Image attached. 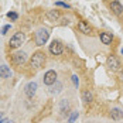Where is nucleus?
I'll return each mask as SVG.
<instances>
[{
	"label": "nucleus",
	"instance_id": "1",
	"mask_svg": "<svg viewBox=\"0 0 123 123\" xmlns=\"http://www.w3.org/2000/svg\"><path fill=\"white\" fill-rule=\"evenodd\" d=\"M44 62H45V55H44V52L37 51V52H34L33 57H31L30 67L34 68V69H38V68H41V67L44 65Z\"/></svg>",
	"mask_w": 123,
	"mask_h": 123
},
{
	"label": "nucleus",
	"instance_id": "2",
	"mask_svg": "<svg viewBox=\"0 0 123 123\" xmlns=\"http://www.w3.org/2000/svg\"><path fill=\"white\" fill-rule=\"evenodd\" d=\"M49 38V31L48 28H40L36 33V44L37 45H44Z\"/></svg>",
	"mask_w": 123,
	"mask_h": 123
},
{
	"label": "nucleus",
	"instance_id": "3",
	"mask_svg": "<svg viewBox=\"0 0 123 123\" xmlns=\"http://www.w3.org/2000/svg\"><path fill=\"white\" fill-rule=\"evenodd\" d=\"M24 40H25L24 33H16V34L10 38L9 45H10V48H18V47L24 43Z\"/></svg>",
	"mask_w": 123,
	"mask_h": 123
},
{
	"label": "nucleus",
	"instance_id": "4",
	"mask_svg": "<svg viewBox=\"0 0 123 123\" xmlns=\"http://www.w3.org/2000/svg\"><path fill=\"white\" fill-rule=\"evenodd\" d=\"M57 82V72L54 71V69H49V71H47L45 72V75H44V84L45 85H54Z\"/></svg>",
	"mask_w": 123,
	"mask_h": 123
},
{
	"label": "nucleus",
	"instance_id": "5",
	"mask_svg": "<svg viewBox=\"0 0 123 123\" xmlns=\"http://www.w3.org/2000/svg\"><path fill=\"white\" fill-rule=\"evenodd\" d=\"M62 51H64V48H62V44L60 43V41H52L51 43V45H49V52L52 54V55H61Z\"/></svg>",
	"mask_w": 123,
	"mask_h": 123
},
{
	"label": "nucleus",
	"instance_id": "6",
	"mask_svg": "<svg viewBox=\"0 0 123 123\" xmlns=\"http://www.w3.org/2000/svg\"><path fill=\"white\" fill-rule=\"evenodd\" d=\"M36 91H37V82H34V81H31V82H28L24 88V93L28 96V98H33L34 96V93H36Z\"/></svg>",
	"mask_w": 123,
	"mask_h": 123
},
{
	"label": "nucleus",
	"instance_id": "7",
	"mask_svg": "<svg viewBox=\"0 0 123 123\" xmlns=\"http://www.w3.org/2000/svg\"><path fill=\"white\" fill-rule=\"evenodd\" d=\"M108 67L111 68L112 71H119L120 69V61L115 57V55H111L108 58Z\"/></svg>",
	"mask_w": 123,
	"mask_h": 123
},
{
	"label": "nucleus",
	"instance_id": "8",
	"mask_svg": "<svg viewBox=\"0 0 123 123\" xmlns=\"http://www.w3.org/2000/svg\"><path fill=\"white\" fill-rule=\"evenodd\" d=\"M12 60H13V62H14L16 65H21V64L25 61V52H23V51L14 52V54L12 55Z\"/></svg>",
	"mask_w": 123,
	"mask_h": 123
},
{
	"label": "nucleus",
	"instance_id": "9",
	"mask_svg": "<svg viewBox=\"0 0 123 123\" xmlns=\"http://www.w3.org/2000/svg\"><path fill=\"white\" fill-rule=\"evenodd\" d=\"M69 109H71V105L67 99H62L60 102V112H61V116H67L69 113Z\"/></svg>",
	"mask_w": 123,
	"mask_h": 123
},
{
	"label": "nucleus",
	"instance_id": "10",
	"mask_svg": "<svg viewBox=\"0 0 123 123\" xmlns=\"http://www.w3.org/2000/svg\"><path fill=\"white\" fill-rule=\"evenodd\" d=\"M111 9H112V12L115 13L116 16H122L123 14V6L119 3V1H112L111 3Z\"/></svg>",
	"mask_w": 123,
	"mask_h": 123
},
{
	"label": "nucleus",
	"instance_id": "11",
	"mask_svg": "<svg viewBox=\"0 0 123 123\" xmlns=\"http://www.w3.org/2000/svg\"><path fill=\"white\" fill-rule=\"evenodd\" d=\"M78 28H79V31L81 33H84V34H91V27H89V24L88 23H85V21H79L78 23Z\"/></svg>",
	"mask_w": 123,
	"mask_h": 123
},
{
	"label": "nucleus",
	"instance_id": "12",
	"mask_svg": "<svg viewBox=\"0 0 123 123\" xmlns=\"http://www.w3.org/2000/svg\"><path fill=\"white\" fill-rule=\"evenodd\" d=\"M111 116H112L113 120H120L123 117V112L120 109H117V108H113L111 111Z\"/></svg>",
	"mask_w": 123,
	"mask_h": 123
},
{
	"label": "nucleus",
	"instance_id": "13",
	"mask_svg": "<svg viewBox=\"0 0 123 123\" xmlns=\"http://www.w3.org/2000/svg\"><path fill=\"white\" fill-rule=\"evenodd\" d=\"M10 75H12V72L7 65H0V78H9Z\"/></svg>",
	"mask_w": 123,
	"mask_h": 123
},
{
	"label": "nucleus",
	"instance_id": "14",
	"mask_svg": "<svg viewBox=\"0 0 123 123\" xmlns=\"http://www.w3.org/2000/svg\"><path fill=\"white\" fill-rule=\"evenodd\" d=\"M100 41L103 44L109 45L112 43V34H109V33H100Z\"/></svg>",
	"mask_w": 123,
	"mask_h": 123
},
{
	"label": "nucleus",
	"instance_id": "15",
	"mask_svg": "<svg viewBox=\"0 0 123 123\" xmlns=\"http://www.w3.org/2000/svg\"><path fill=\"white\" fill-rule=\"evenodd\" d=\"M61 91H62V84L61 82H58V81H57V82L54 84V86L49 89V92H51L52 95H57V93H60Z\"/></svg>",
	"mask_w": 123,
	"mask_h": 123
},
{
	"label": "nucleus",
	"instance_id": "16",
	"mask_svg": "<svg viewBox=\"0 0 123 123\" xmlns=\"http://www.w3.org/2000/svg\"><path fill=\"white\" fill-rule=\"evenodd\" d=\"M82 100H84L85 103H91V102L93 100V95H92L89 91H84V92H82Z\"/></svg>",
	"mask_w": 123,
	"mask_h": 123
},
{
	"label": "nucleus",
	"instance_id": "17",
	"mask_svg": "<svg viewBox=\"0 0 123 123\" xmlns=\"http://www.w3.org/2000/svg\"><path fill=\"white\" fill-rule=\"evenodd\" d=\"M47 17L51 21H55L60 17V13H58V10H49V12H47Z\"/></svg>",
	"mask_w": 123,
	"mask_h": 123
},
{
	"label": "nucleus",
	"instance_id": "18",
	"mask_svg": "<svg viewBox=\"0 0 123 123\" xmlns=\"http://www.w3.org/2000/svg\"><path fill=\"white\" fill-rule=\"evenodd\" d=\"M49 109H51V103H48V105L45 106V113H47V115H48V111H49ZM43 112H44V111H43ZM45 113H43V115H45ZM43 115H40L38 117H36V119H34V122H38V120L43 117Z\"/></svg>",
	"mask_w": 123,
	"mask_h": 123
},
{
	"label": "nucleus",
	"instance_id": "19",
	"mask_svg": "<svg viewBox=\"0 0 123 123\" xmlns=\"http://www.w3.org/2000/svg\"><path fill=\"white\" fill-rule=\"evenodd\" d=\"M7 17H9L10 20H13V21H16V20L18 18V14L14 13V12H12V13H7Z\"/></svg>",
	"mask_w": 123,
	"mask_h": 123
},
{
	"label": "nucleus",
	"instance_id": "20",
	"mask_svg": "<svg viewBox=\"0 0 123 123\" xmlns=\"http://www.w3.org/2000/svg\"><path fill=\"white\" fill-rule=\"evenodd\" d=\"M76 117H78V112H74V113L69 116V119H68V123H74Z\"/></svg>",
	"mask_w": 123,
	"mask_h": 123
},
{
	"label": "nucleus",
	"instance_id": "21",
	"mask_svg": "<svg viewBox=\"0 0 123 123\" xmlns=\"http://www.w3.org/2000/svg\"><path fill=\"white\" fill-rule=\"evenodd\" d=\"M55 6H60V7H64V9H69V4H67L64 1H55Z\"/></svg>",
	"mask_w": 123,
	"mask_h": 123
},
{
	"label": "nucleus",
	"instance_id": "22",
	"mask_svg": "<svg viewBox=\"0 0 123 123\" xmlns=\"http://www.w3.org/2000/svg\"><path fill=\"white\" fill-rule=\"evenodd\" d=\"M9 30H10V24L4 25V27H3V28H1V31H0V33H1V34H3V36H4V34H7V31H9Z\"/></svg>",
	"mask_w": 123,
	"mask_h": 123
},
{
	"label": "nucleus",
	"instance_id": "23",
	"mask_svg": "<svg viewBox=\"0 0 123 123\" xmlns=\"http://www.w3.org/2000/svg\"><path fill=\"white\" fill-rule=\"evenodd\" d=\"M72 82H74L75 86L79 85V79H78V76H76V75H74V76H72Z\"/></svg>",
	"mask_w": 123,
	"mask_h": 123
},
{
	"label": "nucleus",
	"instance_id": "24",
	"mask_svg": "<svg viewBox=\"0 0 123 123\" xmlns=\"http://www.w3.org/2000/svg\"><path fill=\"white\" fill-rule=\"evenodd\" d=\"M0 123H10V122H9L7 119H1V120H0Z\"/></svg>",
	"mask_w": 123,
	"mask_h": 123
},
{
	"label": "nucleus",
	"instance_id": "25",
	"mask_svg": "<svg viewBox=\"0 0 123 123\" xmlns=\"http://www.w3.org/2000/svg\"><path fill=\"white\" fill-rule=\"evenodd\" d=\"M122 54H123V48H122Z\"/></svg>",
	"mask_w": 123,
	"mask_h": 123
},
{
	"label": "nucleus",
	"instance_id": "26",
	"mask_svg": "<svg viewBox=\"0 0 123 123\" xmlns=\"http://www.w3.org/2000/svg\"><path fill=\"white\" fill-rule=\"evenodd\" d=\"M10 123H14V122H10Z\"/></svg>",
	"mask_w": 123,
	"mask_h": 123
},
{
	"label": "nucleus",
	"instance_id": "27",
	"mask_svg": "<svg viewBox=\"0 0 123 123\" xmlns=\"http://www.w3.org/2000/svg\"><path fill=\"white\" fill-rule=\"evenodd\" d=\"M122 76H123V74H122Z\"/></svg>",
	"mask_w": 123,
	"mask_h": 123
}]
</instances>
